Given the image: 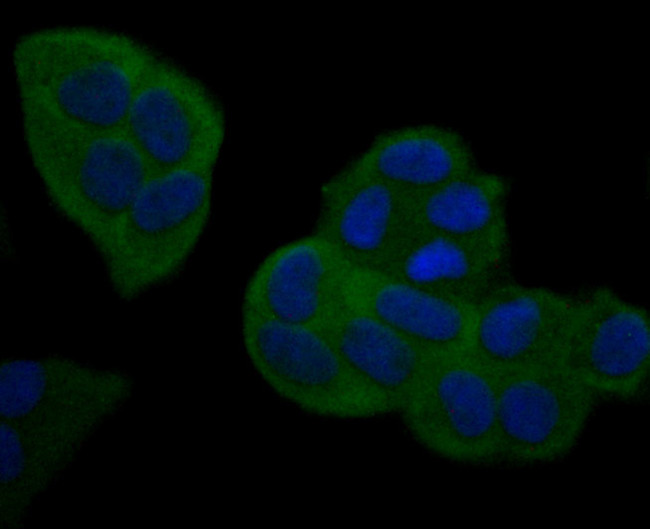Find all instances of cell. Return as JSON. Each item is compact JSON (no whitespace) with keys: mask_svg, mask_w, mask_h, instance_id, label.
I'll use <instances>...</instances> for the list:
<instances>
[{"mask_svg":"<svg viewBox=\"0 0 650 529\" xmlns=\"http://www.w3.org/2000/svg\"><path fill=\"white\" fill-rule=\"evenodd\" d=\"M351 265L315 234L270 252L250 277L242 311L322 329L344 302Z\"/></svg>","mask_w":650,"mask_h":529,"instance_id":"11","label":"cell"},{"mask_svg":"<svg viewBox=\"0 0 650 529\" xmlns=\"http://www.w3.org/2000/svg\"><path fill=\"white\" fill-rule=\"evenodd\" d=\"M577 298L508 279L477 304L468 353L495 375L559 362Z\"/></svg>","mask_w":650,"mask_h":529,"instance_id":"10","label":"cell"},{"mask_svg":"<svg viewBox=\"0 0 650 529\" xmlns=\"http://www.w3.org/2000/svg\"><path fill=\"white\" fill-rule=\"evenodd\" d=\"M507 193L503 177L478 168L408 194L410 230L509 244Z\"/></svg>","mask_w":650,"mask_h":529,"instance_id":"17","label":"cell"},{"mask_svg":"<svg viewBox=\"0 0 650 529\" xmlns=\"http://www.w3.org/2000/svg\"><path fill=\"white\" fill-rule=\"evenodd\" d=\"M399 412L432 453L462 464L499 463L497 376L468 352L438 359Z\"/></svg>","mask_w":650,"mask_h":529,"instance_id":"6","label":"cell"},{"mask_svg":"<svg viewBox=\"0 0 650 529\" xmlns=\"http://www.w3.org/2000/svg\"><path fill=\"white\" fill-rule=\"evenodd\" d=\"M496 376L499 463L539 465L566 456L597 395L560 361Z\"/></svg>","mask_w":650,"mask_h":529,"instance_id":"8","label":"cell"},{"mask_svg":"<svg viewBox=\"0 0 650 529\" xmlns=\"http://www.w3.org/2000/svg\"><path fill=\"white\" fill-rule=\"evenodd\" d=\"M121 409L82 376L52 369L36 373L1 405L2 526H20L37 497Z\"/></svg>","mask_w":650,"mask_h":529,"instance_id":"3","label":"cell"},{"mask_svg":"<svg viewBox=\"0 0 650 529\" xmlns=\"http://www.w3.org/2000/svg\"><path fill=\"white\" fill-rule=\"evenodd\" d=\"M344 300L436 357L469 351L476 305L429 292L381 270L353 266Z\"/></svg>","mask_w":650,"mask_h":529,"instance_id":"13","label":"cell"},{"mask_svg":"<svg viewBox=\"0 0 650 529\" xmlns=\"http://www.w3.org/2000/svg\"><path fill=\"white\" fill-rule=\"evenodd\" d=\"M343 168L413 194L476 170L478 165L471 147L458 132L440 125L418 124L380 133Z\"/></svg>","mask_w":650,"mask_h":529,"instance_id":"16","label":"cell"},{"mask_svg":"<svg viewBox=\"0 0 650 529\" xmlns=\"http://www.w3.org/2000/svg\"><path fill=\"white\" fill-rule=\"evenodd\" d=\"M158 53L127 34L88 27L30 32L13 49L21 101L100 130H124Z\"/></svg>","mask_w":650,"mask_h":529,"instance_id":"1","label":"cell"},{"mask_svg":"<svg viewBox=\"0 0 650 529\" xmlns=\"http://www.w3.org/2000/svg\"><path fill=\"white\" fill-rule=\"evenodd\" d=\"M560 363L597 397H636L650 370L647 311L606 287L577 298Z\"/></svg>","mask_w":650,"mask_h":529,"instance_id":"9","label":"cell"},{"mask_svg":"<svg viewBox=\"0 0 650 529\" xmlns=\"http://www.w3.org/2000/svg\"><path fill=\"white\" fill-rule=\"evenodd\" d=\"M409 231L405 192L344 168L323 184L314 233L351 266L379 269Z\"/></svg>","mask_w":650,"mask_h":529,"instance_id":"12","label":"cell"},{"mask_svg":"<svg viewBox=\"0 0 650 529\" xmlns=\"http://www.w3.org/2000/svg\"><path fill=\"white\" fill-rule=\"evenodd\" d=\"M509 244L410 230L377 270L429 292L476 305L506 278Z\"/></svg>","mask_w":650,"mask_h":529,"instance_id":"14","label":"cell"},{"mask_svg":"<svg viewBox=\"0 0 650 529\" xmlns=\"http://www.w3.org/2000/svg\"><path fill=\"white\" fill-rule=\"evenodd\" d=\"M124 130L159 172L216 165L225 118L200 80L158 55L135 91Z\"/></svg>","mask_w":650,"mask_h":529,"instance_id":"7","label":"cell"},{"mask_svg":"<svg viewBox=\"0 0 650 529\" xmlns=\"http://www.w3.org/2000/svg\"><path fill=\"white\" fill-rule=\"evenodd\" d=\"M29 156L53 205L101 258L155 171L125 130H100L21 101Z\"/></svg>","mask_w":650,"mask_h":529,"instance_id":"2","label":"cell"},{"mask_svg":"<svg viewBox=\"0 0 650 529\" xmlns=\"http://www.w3.org/2000/svg\"><path fill=\"white\" fill-rule=\"evenodd\" d=\"M322 332L392 412L403 408L440 359L345 300Z\"/></svg>","mask_w":650,"mask_h":529,"instance_id":"15","label":"cell"},{"mask_svg":"<svg viewBox=\"0 0 650 529\" xmlns=\"http://www.w3.org/2000/svg\"><path fill=\"white\" fill-rule=\"evenodd\" d=\"M215 165L154 172L102 256L112 289L134 299L178 275L208 224Z\"/></svg>","mask_w":650,"mask_h":529,"instance_id":"4","label":"cell"},{"mask_svg":"<svg viewBox=\"0 0 650 529\" xmlns=\"http://www.w3.org/2000/svg\"><path fill=\"white\" fill-rule=\"evenodd\" d=\"M247 357L279 396L315 415L343 419L392 412L320 330L242 311Z\"/></svg>","mask_w":650,"mask_h":529,"instance_id":"5","label":"cell"}]
</instances>
